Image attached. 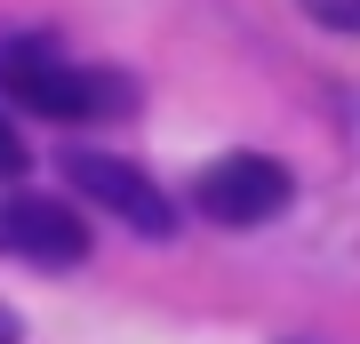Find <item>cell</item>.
I'll use <instances>...</instances> for the list:
<instances>
[{
  "label": "cell",
  "instance_id": "8992f818",
  "mask_svg": "<svg viewBox=\"0 0 360 344\" xmlns=\"http://www.w3.org/2000/svg\"><path fill=\"white\" fill-rule=\"evenodd\" d=\"M25 136H16V120H8V104H0V184H16V177H25Z\"/></svg>",
  "mask_w": 360,
  "mask_h": 344
},
{
  "label": "cell",
  "instance_id": "52a82bcc",
  "mask_svg": "<svg viewBox=\"0 0 360 344\" xmlns=\"http://www.w3.org/2000/svg\"><path fill=\"white\" fill-rule=\"evenodd\" d=\"M0 344H16V312L8 305H0Z\"/></svg>",
  "mask_w": 360,
  "mask_h": 344
},
{
  "label": "cell",
  "instance_id": "5b68a950",
  "mask_svg": "<svg viewBox=\"0 0 360 344\" xmlns=\"http://www.w3.org/2000/svg\"><path fill=\"white\" fill-rule=\"evenodd\" d=\"M296 8H304L321 32H352L360 40V0H296Z\"/></svg>",
  "mask_w": 360,
  "mask_h": 344
},
{
  "label": "cell",
  "instance_id": "277c9868",
  "mask_svg": "<svg viewBox=\"0 0 360 344\" xmlns=\"http://www.w3.org/2000/svg\"><path fill=\"white\" fill-rule=\"evenodd\" d=\"M0 256L8 265H49L65 272L89 256V217L56 192H25V184H0Z\"/></svg>",
  "mask_w": 360,
  "mask_h": 344
},
{
  "label": "cell",
  "instance_id": "7a4b0ae2",
  "mask_svg": "<svg viewBox=\"0 0 360 344\" xmlns=\"http://www.w3.org/2000/svg\"><path fill=\"white\" fill-rule=\"evenodd\" d=\"M65 184H72V200H80V208H96V217L129 224L136 241H168V232H176V200H168V192L144 177L129 153L72 144V153H65Z\"/></svg>",
  "mask_w": 360,
  "mask_h": 344
},
{
  "label": "cell",
  "instance_id": "6da1fadb",
  "mask_svg": "<svg viewBox=\"0 0 360 344\" xmlns=\"http://www.w3.org/2000/svg\"><path fill=\"white\" fill-rule=\"evenodd\" d=\"M0 89H8V104H25L40 120H65V128L136 113V80L112 72V64L72 56L56 32H0Z\"/></svg>",
  "mask_w": 360,
  "mask_h": 344
},
{
  "label": "cell",
  "instance_id": "3957f363",
  "mask_svg": "<svg viewBox=\"0 0 360 344\" xmlns=\"http://www.w3.org/2000/svg\"><path fill=\"white\" fill-rule=\"evenodd\" d=\"M288 200H296V177L272 153H224L193 177V217L224 224V232H257L272 217H288Z\"/></svg>",
  "mask_w": 360,
  "mask_h": 344
}]
</instances>
